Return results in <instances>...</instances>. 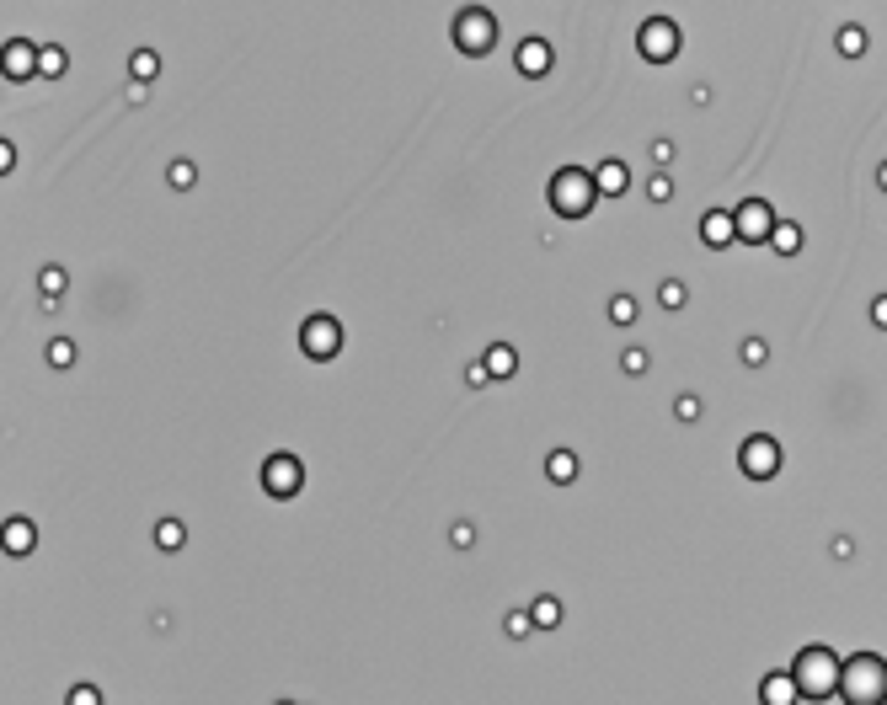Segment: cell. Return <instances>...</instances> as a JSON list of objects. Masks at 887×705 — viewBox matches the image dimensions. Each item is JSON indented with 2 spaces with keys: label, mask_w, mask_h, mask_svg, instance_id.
I'll return each instance as SVG.
<instances>
[{
  "label": "cell",
  "mask_w": 887,
  "mask_h": 705,
  "mask_svg": "<svg viewBox=\"0 0 887 705\" xmlns=\"http://www.w3.org/2000/svg\"><path fill=\"white\" fill-rule=\"evenodd\" d=\"M300 481H305V470H300L294 454H273V460L262 465V487H268L273 497H294V492H300Z\"/></svg>",
  "instance_id": "obj_9"
},
{
  "label": "cell",
  "mask_w": 887,
  "mask_h": 705,
  "mask_svg": "<svg viewBox=\"0 0 887 705\" xmlns=\"http://www.w3.org/2000/svg\"><path fill=\"white\" fill-rule=\"evenodd\" d=\"M300 348H305L310 358H337V353H342V326H337V316H305Z\"/></svg>",
  "instance_id": "obj_6"
},
{
  "label": "cell",
  "mask_w": 887,
  "mask_h": 705,
  "mask_svg": "<svg viewBox=\"0 0 887 705\" xmlns=\"http://www.w3.org/2000/svg\"><path fill=\"white\" fill-rule=\"evenodd\" d=\"M513 65H519V75H529V81H540V75L551 70V43L546 38H524L519 54H513Z\"/></svg>",
  "instance_id": "obj_11"
},
{
  "label": "cell",
  "mask_w": 887,
  "mask_h": 705,
  "mask_svg": "<svg viewBox=\"0 0 887 705\" xmlns=\"http://www.w3.org/2000/svg\"><path fill=\"white\" fill-rule=\"evenodd\" d=\"M155 545H161V551H182V545H188V529H182L177 519H161V529H155Z\"/></svg>",
  "instance_id": "obj_19"
},
{
  "label": "cell",
  "mask_w": 887,
  "mask_h": 705,
  "mask_svg": "<svg viewBox=\"0 0 887 705\" xmlns=\"http://www.w3.org/2000/svg\"><path fill=\"white\" fill-rule=\"evenodd\" d=\"M129 70L139 75V86H145V81H155V70H161V54H155V49H134Z\"/></svg>",
  "instance_id": "obj_20"
},
{
  "label": "cell",
  "mask_w": 887,
  "mask_h": 705,
  "mask_svg": "<svg viewBox=\"0 0 887 705\" xmlns=\"http://www.w3.org/2000/svg\"><path fill=\"white\" fill-rule=\"evenodd\" d=\"M738 465H743V476H754V481L781 476V444H775L770 433H754L749 444L738 449Z\"/></svg>",
  "instance_id": "obj_5"
},
{
  "label": "cell",
  "mask_w": 887,
  "mask_h": 705,
  "mask_svg": "<svg viewBox=\"0 0 887 705\" xmlns=\"http://www.w3.org/2000/svg\"><path fill=\"white\" fill-rule=\"evenodd\" d=\"M546 476L556 481V487H567V481H578V454H572V449H556L551 460H546Z\"/></svg>",
  "instance_id": "obj_16"
},
{
  "label": "cell",
  "mask_w": 887,
  "mask_h": 705,
  "mask_svg": "<svg viewBox=\"0 0 887 705\" xmlns=\"http://www.w3.org/2000/svg\"><path fill=\"white\" fill-rule=\"evenodd\" d=\"M871 321H877V326H887V294H882L877 305H871Z\"/></svg>",
  "instance_id": "obj_38"
},
{
  "label": "cell",
  "mask_w": 887,
  "mask_h": 705,
  "mask_svg": "<svg viewBox=\"0 0 887 705\" xmlns=\"http://www.w3.org/2000/svg\"><path fill=\"white\" fill-rule=\"evenodd\" d=\"M65 65H70V59H65V49H59V43H54V49H43V65H38V75H65Z\"/></svg>",
  "instance_id": "obj_26"
},
{
  "label": "cell",
  "mask_w": 887,
  "mask_h": 705,
  "mask_svg": "<svg viewBox=\"0 0 887 705\" xmlns=\"http://www.w3.org/2000/svg\"><path fill=\"white\" fill-rule=\"evenodd\" d=\"M465 380H471V385H487V380H492V374H487V364H481V358H476V364H471V369H465Z\"/></svg>",
  "instance_id": "obj_36"
},
{
  "label": "cell",
  "mask_w": 887,
  "mask_h": 705,
  "mask_svg": "<svg viewBox=\"0 0 887 705\" xmlns=\"http://www.w3.org/2000/svg\"><path fill=\"white\" fill-rule=\"evenodd\" d=\"M765 358H770V348H765V342H759V337H749V342H743V364H749V369H759V364H765Z\"/></svg>",
  "instance_id": "obj_32"
},
{
  "label": "cell",
  "mask_w": 887,
  "mask_h": 705,
  "mask_svg": "<svg viewBox=\"0 0 887 705\" xmlns=\"http://www.w3.org/2000/svg\"><path fill=\"white\" fill-rule=\"evenodd\" d=\"M845 705H887V663L877 652L845 657V679H839Z\"/></svg>",
  "instance_id": "obj_1"
},
{
  "label": "cell",
  "mask_w": 887,
  "mask_h": 705,
  "mask_svg": "<svg viewBox=\"0 0 887 705\" xmlns=\"http://www.w3.org/2000/svg\"><path fill=\"white\" fill-rule=\"evenodd\" d=\"M38 289L49 294V305H54L59 294H65V268H43V273H38Z\"/></svg>",
  "instance_id": "obj_23"
},
{
  "label": "cell",
  "mask_w": 887,
  "mask_h": 705,
  "mask_svg": "<svg viewBox=\"0 0 887 705\" xmlns=\"http://www.w3.org/2000/svg\"><path fill=\"white\" fill-rule=\"evenodd\" d=\"M166 177H171V187H193V182H198V166H193V161H171Z\"/></svg>",
  "instance_id": "obj_27"
},
{
  "label": "cell",
  "mask_w": 887,
  "mask_h": 705,
  "mask_svg": "<svg viewBox=\"0 0 887 705\" xmlns=\"http://www.w3.org/2000/svg\"><path fill=\"white\" fill-rule=\"evenodd\" d=\"M877 182H882V187H887V161H882V171H877Z\"/></svg>",
  "instance_id": "obj_39"
},
{
  "label": "cell",
  "mask_w": 887,
  "mask_h": 705,
  "mask_svg": "<svg viewBox=\"0 0 887 705\" xmlns=\"http://www.w3.org/2000/svg\"><path fill=\"white\" fill-rule=\"evenodd\" d=\"M0 540H6V556H27V551H33V524H27V519H6V535H0Z\"/></svg>",
  "instance_id": "obj_15"
},
{
  "label": "cell",
  "mask_w": 887,
  "mask_h": 705,
  "mask_svg": "<svg viewBox=\"0 0 887 705\" xmlns=\"http://www.w3.org/2000/svg\"><path fill=\"white\" fill-rule=\"evenodd\" d=\"M38 65H43V49H33L27 38L6 43V75H11V81H33Z\"/></svg>",
  "instance_id": "obj_10"
},
{
  "label": "cell",
  "mask_w": 887,
  "mask_h": 705,
  "mask_svg": "<svg viewBox=\"0 0 887 705\" xmlns=\"http://www.w3.org/2000/svg\"><path fill=\"white\" fill-rule=\"evenodd\" d=\"M70 705H102V695H97L91 684H75V689H70Z\"/></svg>",
  "instance_id": "obj_33"
},
{
  "label": "cell",
  "mask_w": 887,
  "mask_h": 705,
  "mask_svg": "<svg viewBox=\"0 0 887 705\" xmlns=\"http://www.w3.org/2000/svg\"><path fill=\"white\" fill-rule=\"evenodd\" d=\"M658 300H663L668 310H684V300H690V294H684V284H679V278H668V284L658 289Z\"/></svg>",
  "instance_id": "obj_29"
},
{
  "label": "cell",
  "mask_w": 887,
  "mask_h": 705,
  "mask_svg": "<svg viewBox=\"0 0 887 705\" xmlns=\"http://www.w3.org/2000/svg\"><path fill=\"white\" fill-rule=\"evenodd\" d=\"M636 49H642V59H674L679 54V27L668 22V17H647L642 22V33H636Z\"/></svg>",
  "instance_id": "obj_7"
},
{
  "label": "cell",
  "mask_w": 887,
  "mask_h": 705,
  "mask_svg": "<svg viewBox=\"0 0 887 705\" xmlns=\"http://www.w3.org/2000/svg\"><path fill=\"white\" fill-rule=\"evenodd\" d=\"M839 54H850V59H855V54H866V33H861L855 22H850V27H839Z\"/></svg>",
  "instance_id": "obj_21"
},
{
  "label": "cell",
  "mask_w": 887,
  "mask_h": 705,
  "mask_svg": "<svg viewBox=\"0 0 887 705\" xmlns=\"http://www.w3.org/2000/svg\"><path fill=\"white\" fill-rule=\"evenodd\" d=\"M674 161V145H668V139H652V166H668Z\"/></svg>",
  "instance_id": "obj_35"
},
{
  "label": "cell",
  "mask_w": 887,
  "mask_h": 705,
  "mask_svg": "<svg viewBox=\"0 0 887 705\" xmlns=\"http://www.w3.org/2000/svg\"><path fill=\"white\" fill-rule=\"evenodd\" d=\"M497 43V17L487 6H465L455 17V49L460 54H492Z\"/></svg>",
  "instance_id": "obj_4"
},
{
  "label": "cell",
  "mask_w": 887,
  "mask_h": 705,
  "mask_svg": "<svg viewBox=\"0 0 887 705\" xmlns=\"http://www.w3.org/2000/svg\"><path fill=\"white\" fill-rule=\"evenodd\" d=\"M449 540H455V545H471L476 529H471V524H455V529H449Z\"/></svg>",
  "instance_id": "obj_37"
},
{
  "label": "cell",
  "mask_w": 887,
  "mask_h": 705,
  "mask_svg": "<svg viewBox=\"0 0 887 705\" xmlns=\"http://www.w3.org/2000/svg\"><path fill=\"white\" fill-rule=\"evenodd\" d=\"M594 182H599V193H610V198H620L631 187V171L620 166V161H604L599 171H594Z\"/></svg>",
  "instance_id": "obj_14"
},
{
  "label": "cell",
  "mask_w": 887,
  "mask_h": 705,
  "mask_svg": "<svg viewBox=\"0 0 887 705\" xmlns=\"http://www.w3.org/2000/svg\"><path fill=\"white\" fill-rule=\"evenodd\" d=\"M770 246H775L781 257H797V252H802V230L791 225V219H781V230L770 235Z\"/></svg>",
  "instance_id": "obj_18"
},
{
  "label": "cell",
  "mask_w": 887,
  "mask_h": 705,
  "mask_svg": "<svg viewBox=\"0 0 887 705\" xmlns=\"http://www.w3.org/2000/svg\"><path fill=\"white\" fill-rule=\"evenodd\" d=\"M647 364H652L647 348H626V353H620V369H626V374H642Z\"/></svg>",
  "instance_id": "obj_31"
},
{
  "label": "cell",
  "mask_w": 887,
  "mask_h": 705,
  "mask_svg": "<svg viewBox=\"0 0 887 705\" xmlns=\"http://www.w3.org/2000/svg\"><path fill=\"white\" fill-rule=\"evenodd\" d=\"M700 235H706V246H733L738 241V214L733 209H711L700 219Z\"/></svg>",
  "instance_id": "obj_13"
},
{
  "label": "cell",
  "mask_w": 887,
  "mask_h": 705,
  "mask_svg": "<svg viewBox=\"0 0 887 705\" xmlns=\"http://www.w3.org/2000/svg\"><path fill=\"white\" fill-rule=\"evenodd\" d=\"M674 412H679V422H695V417H700V401H695V396H679Z\"/></svg>",
  "instance_id": "obj_34"
},
{
  "label": "cell",
  "mask_w": 887,
  "mask_h": 705,
  "mask_svg": "<svg viewBox=\"0 0 887 705\" xmlns=\"http://www.w3.org/2000/svg\"><path fill=\"white\" fill-rule=\"evenodd\" d=\"M278 705H289V700H278Z\"/></svg>",
  "instance_id": "obj_40"
},
{
  "label": "cell",
  "mask_w": 887,
  "mask_h": 705,
  "mask_svg": "<svg viewBox=\"0 0 887 705\" xmlns=\"http://www.w3.org/2000/svg\"><path fill=\"white\" fill-rule=\"evenodd\" d=\"M647 198H652V203H668V198H674V182H668V171H652V177H647Z\"/></svg>",
  "instance_id": "obj_25"
},
{
  "label": "cell",
  "mask_w": 887,
  "mask_h": 705,
  "mask_svg": "<svg viewBox=\"0 0 887 705\" xmlns=\"http://www.w3.org/2000/svg\"><path fill=\"white\" fill-rule=\"evenodd\" d=\"M738 241H770L775 230H781V219H775V209L765 198H749V203H738Z\"/></svg>",
  "instance_id": "obj_8"
},
{
  "label": "cell",
  "mask_w": 887,
  "mask_h": 705,
  "mask_svg": "<svg viewBox=\"0 0 887 705\" xmlns=\"http://www.w3.org/2000/svg\"><path fill=\"white\" fill-rule=\"evenodd\" d=\"M503 625H508V636H513V641H524L529 631H535V620H529V615H524V609H513V615H508Z\"/></svg>",
  "instance_id": "obj_30"
},
{
  "label": "cell",
  "mask_w": 887,
  "mask_h": 705,
  "mask_svg": "<svg viewBox=\"0 0 887 705\" xmlns=\"http://www.w3.org/2000/svg\"><path fill=\"white\" fill-rule=\"evenodd\" d=\"M759 700L765 705H797L802 700V684H797V673H765V684H759Z\"/></svg>",
  "instance_id": "obj_12"
},
{
  "label": "cell",
  "mask_w": 887,
  "mask_h": 705,
  "mask_svg": "<svg viewBox=\"0 0 887 705\" xmlns=\"http://www.w3.org/2000/svg\"><path fill=\"white\" fill-rule=\"evenodd\" d=\"M599 203V182H594V171H583V166H562L551 177V209L556 214H567V219H583L588 209Z\"/></svg>",
  "instance_id": "obj_3"
},
{
  "label": "cell",
  "mask_w": 887,
  "mask_h": 705,
  "mask_svg": "<svg viewBox=\"0 0 887 705\" xmlns=\"http://www.w3.org/2000/svg\"><path fill=\"white\" fill-rule=\"evenodd\" d=\"M610 321L615 326H631L636 321V300H631V294H615V300H610Z\"/></svg>",
  "instance_id": "obj_24"
},
{
  "label": "cell",
  "mask_w": 887,
  "mask_h": 705,
  "mask_svg": "<svg viewBox=\"0 0 887 705\" xmlns=\"http://www.w3.org/2000/svg\"><path fill=\"white\" fill-rule=\"evenodd\" d=\"M481 364H487V374H492V380H508L519 358H513V348H508V342H497V348H492L487 358H481Z\"/></svg>",
  "instance_id": "obj_17"
},
{
  "label": "cell",
  "mask_w": 887,
  "mask_h": 705,
  "mask_svg": "<svg viewBox=\"0 0 887 705\" xmlns=\"http://www.w3.org/2000/svg\"><path fill=\"white\" fill-rule=\"evenodd\" d=\"M529 620H535V625H556V620H562V604H556L551 593H546V599H535V609H529Z\"/></svg>",
  "instance_id": "obj_22"
},
{
  "label": "cell",
  "mask_w": 887,
  "mask_h": 705,
  "mask_svg": "<svg viewBox=\"0 0 887 705\" xmlns=\"http://www.w3.org/2000/svg\"><path fill=\"white\" fill-rule=\"evenodd\" d=\"M49 364H59V369H70V364H75V342H65V337H54V342H49Z\"/></svg>",
  "instance_id": "obj_28"
},
{
  "label": "cell",
  "mask_w": 887,
  "mask_h": 705,
  "mask_svg": "<svg viewBox=\"0 0 887 705\" xmlns=\"http://www.w3.org/2000/svg\"><path fill=\"white\" fill-rule=\"evenodd\" d=\"M791 673H797V684H802V695H807V700H829V695H839L845 663H839L829 647H802V652H797V663H791Z\"/></svg>",
  "instance_id": "obj_2"
}]
</instances>
